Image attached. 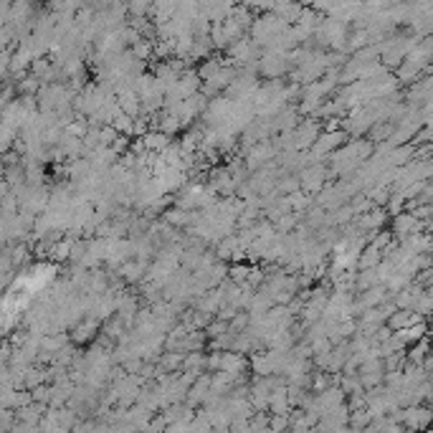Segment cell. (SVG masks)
<instances>
[{
	"label": "cell",
	"instance_id": "277c9868",
	"mask_svg": "<svg viewBox=\"0 0 433 433\" xmlns=\"http://www.w3.org/2000/svg\"><path fill=\"white\" fill-rule=\"evenodd\" d=\"M301 0H274V5H271V13H276V16L282 18V21H286V23L292 25L297 18H299L301 13Z\"/></svg>",
	"mask_w": 433,
	"mask_h": 433
},
{
	"label": "cell",
	"instance_id": "6da1fadb",
	"mask_svg": "<svg viewBox=\"0 0 433 433\" xmlns=\"http://www.w3.org/2000/svg\"><path fill=\"white\" fill-rule=\"evenodd\" d=\"M286 28H289V23H286V21H282V18L276 16V13L267 10V13H261L258 18H253V21H251V25H249L251 41L256 43L258 49H267L269 43L274 41L276 36H282Z\"/></svg>",
	"mask_w": 433,
	"mask_h": 433
},
{
	"label": "cell",
	"instance_id": "5b68a950",
	"mask_svg": "<svg viewBox=\"0 0 433 433\" xmlns=\"http://www.w3.org/2000/svg\"><path fill=\"white\" fill-rule=\"evenodd\" d=\"M243 8L249 10H261V13H267V10H271V5H274V0H241Z\"/></svg>",
	"mask_w": 433,
	"mask_h": 433
},
{
	"label": "cell",
	"instance_id": "8992f818",
	"mask_svg": "<svg viewBox=\"0 0 433 433\" xmlns=\"http://www.w3.org/2000/svg\"><path fill=\"white\" fill-rule=\"evenodd\" d=\"M246 276H249V269H246V267H241V264L231 267V282L243 284V282H246Z\"/></svg>",
	"mask_w": 433,
	"mask_h": 433
},
{
	"label": "cell",
	"instance_id": "7a4b0ae2",
	"mask_svg": "<svg viewBox=\"0 0 433 433\" xmlns=\"http://www.w3.org/2000/svg\"><path fill=\"white\" fill-rule=\"evenodd\" d=\"M347 25L337 21V18L327 16L322 18V23L319 28L314 31V38L319 46H325V49H334V51H345V41H347Z\"/></svg>",
	"mask_w": 433,
	"mask_h": 433
},
{
	"label": "cell",
	"instance_id": "3957f363",
	"mask_svg": "<svg viewBox=\"0 0 433 433\" xmlns=\"http://www.w3.org/2000/svg\"><path fill=\"white\" fill-rule=\"evenodd\" d=\"M256 71L267 76V79H282L286 71H292V61L289 53H279V51H261L256 61Z\"/></svg>",
	"mask_w": 433,
	"mask_h": 433
},
{
	"label": "cell",
	"instance_id": "52a82bcc",
	"mask_svg": "<svg viewBox=\"0 0 433 433\" xmlns=\"http://www.w3.org/2000/svg\"><path fill=\"white\" fill-rule=\"evenodd\" d=\"M160 365L165 367V370H175L177 365H183V355H165V358L160 360Z\"/></svg>",
	"mask_w": 433,
	"mask_h": 433
}]
</instances>
